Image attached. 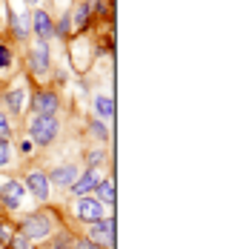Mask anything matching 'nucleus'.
<instances>
[{"label": "nucleus", "mask_w": 249, "mask_h": 249, "mask_svg": "<svg viewBox=\"0 0 249 249\" xmlns=\"http://www.w3.org/2000/svg\"><path fill=\"white\" fill-rule=\"evenodd\" d=\"M89 241L95 247H115V218H100L89 232Z\"/></svg>", "instance_id": "nucleus-4"}, {"label": "nucleus", "mask_w": 249, "mask_h": 249, "mask_svg": "<svg viewBox=\"0 0 249 249\" xmlns=\"http://www.w3.org/2000/svg\"><path fill=\"white\" fill-rule=\"evenodd\" d=\"M9 23H12V32H15L20 40L29 35V26H32L29 23V18H20V15H15V12H9Z\"/></svg>", "instance_id": "nucleus-15"}, {"label": "nucleus", "mask_w": 249, "mask_h": 249, "mask_svg": "<svg viewBox=\"0 0 249 249\" xmlns=\"http://www.w3.org/2000/svg\"><path fill=\"white\" fill-rule=\"evenodd\" d=\"M29 23H32V29L37 32V37H40V40H49V37H54V23H52V18L43 12V9H37V12L29 18Z\"/></svg>", "instance_id": "nucleus-5"}, {"label": "nucleus", "mask_w": 249, "mask_h": 249, "mask_svg": "<svg viewBox=\"0 0 249 249\" xmlns=\"http://www.w3.org/2000/svg\"><path fill=\"white\" fill-rule=\"evenodd\" d=\"M95 186H98V175H95V169H86L83 175H77V180L72 183V192L83 198V195H89Z\"/></svg>", "instance_id": "nucleus-10"}, {"label": "nucleus", "mask_w": 249, "mask_h": 249, "mask_svg": "<svg viewBox=\"0 0 249 249\" xmlns=\"http://www.w3.org/2000/svg\"><path fill=\"white\" fill-rule=\"evenodd\" d=\"M32 109L37 112V115H54L57 112V95L54 92H37L35 98H32Z\"/></svg>", "instance_id": "nucleus-7"}, {"label": "nucleus", "mask_w": 249, "mask_h": 249, "mask_svg": "<svg viewBox=\"0 0 249 249\" xmlns=\"http://www.w3.org/2000/svg\"><path fill=\"white\" fill-rule=\"evenodd\" d=\"M89 132H92V138H98V141H106V138H109L106 126L100 124V121H92V124H89Z\"/></svg>", "instance_id": "nucleus-17"}, {"label": "nucleus", "mask_w": 249, "mask_h": 249, "mask_svg": "<svg viewBox=\"0 0 249 249\" xmlns=\"http://www.w3.org/2000/svg\"><path fill=\"white\" fill-rule=\"evenodd\" d=\"M75 215L80 221H86V224H98L100 218H103V203H100L98 198L83 195V198H77V203H75Z\"/></svg>", "instance_id": "nucleus-3"}, {"label": "nucleus", "mask_w": 249, "mask_h": 249, "mask_svg": "<svg viewBox=\"0 0 249 249\" xmlns=\"http://www.w3.org/2000/svg\"><path fill=\"white\" fill-rule=\"evenodd\" d=\"M49 180L54 186H72L77 180V169L75 166H57V169L49 175Z\"/></svg>", "instance_id": "nucleus-11"}, {"label": "nucleus", "mask_w": 249, "mask_h": 249, "mask_svg": "<svg viewBox=\"0 0 249 249\" xmlns=\"http://www.w3.org/2000/svg\"><path fill=\"white\" fill-rule=\"evenodd\" d=\"M95 189H98V195H100V203H103V206H112V203H115V180H112V178H106V180H98V186H95Z\"/></svg>", "instance_id": "nucleus-12"}, {"label": "nucleus", "mask_w": 249, "mask_h": 249, "mask_svg": "<svg viewBox=\"0 0 249 249\" xmlns=\"http://www.w3.org/2000/svg\"><path fill=\"white\" fill-rule=\"evenodd\" d=\"M69 26H72V20H69V18H63V20H60V26H57L54 32H60V35H66V32H69Z\"/></svg>", "instance_id": "nucleus-26"}, {"label": "nucleus", "mask_w": 249, "mask_h": 249, "mask_svg": "<svg viewBox=\"0 0 249 249\" xmlns=\"http://www.w3.org/2000/svg\"><path fill=\"white\" fill-rule=\"evenodd\" d=\"M9 135H12V126H9V118L0 112V141H9Z\"/></svg>", "instance_id": "nucleus-19"}, {"label": "nucleus", "mask_w": 249, "mask_h": 249, "mask_svg": "<svg viewBox=\"0 0 249 249\" xmlns=\"http://www.w3.org/2000/svg\"><path fill=\"white\" fill-rule=\"evenodd\" d=\"M12 160V146H9V141H0V166H6Z\"/></svg>", "instance_id": "nucleus-18"}, {"label": "nucleus", "mask_w": 249, "mask_h": 249, "mask_svg": "<svg viewBox=\"0 0 249 249\" xmlns=\"http://www.w3.org/2000/svg\"><path fill=\"white\" fill-rule=\"evenodd\" d=\"M89 12H92V9H89V3H80V6L75 9V15L69 18V20H72V26H75L77 32L89 26Z\"/></svg>", "instance_id": "nucleus-14"}, {"label": "nucleus", "mask_w": 249, "mask_h": 249, "mask_svg": "<svg viewBox=\"0 0 249 249\" xmlns=\"http://www.w3.org/2000/svg\"><path fill=\"white\" fill-rule=\"evenodd\" d=\"M69 241H72L69 235H57V238H54V247H52V249H66V247H69Z\"/></svg>", "instance_id": "nucleus-23"}, {"label": "nucleus", "mask_w": 249, "mask_h": 249, "mask_svg": "<svg viewBox=\"0 0 249 249\" xmlns=\"http://www.w3.org/2000/svg\"><path fill=\"white\" fill-rule=\"evenodd\" d=\"M9 241H12V226L0 221V244H3V247H9Z\"/></svg>", "instance_id": "nucleus-20"}, {"label": "nucleus", "mask_w": 249, "mask_h": 249, "mask_svg": "<svg viewBox=\"0 0 249 249\" xmlns=\"http://www.w3.org/2000/svg\"><path fill=\"white\" fill-rule=\"evenodd\" d=\"M9 247H12V249H29V241H26L23 235H12Z\"/></svg>", "instance_id": "nucleus-21"}, {"label": "nucleus", "mask_w": 249, "mask_h": 249, "mask_svg": "<svg viewBox=\"0 0 249 249\" xmlns=\"http://www.w3.org/2000/svg\"><path fill=\"white\" fill-rule=\"evenodd\" d=\"M100 160H103V152H89V169H95Z\"/></svg>", "instance_id": "nucleus-25"}, {"label": "nucleus", "mask_w": 249, "mask_h": 249, "mask_svg": "<svg viewBox=\"0 0 249 249\" xmlns=\"http://www.w3.org/2000/svg\"><path fill=\"white\" fill-rule=\"evenodd\" d=\"M29 63H32L35 75H43V72L49 69V46H46V43H37V46L32 49V57H29Z\"/></svg>", "instance_id": "nucleus-9"}, {"label": "nucleus", "mask_w": 249, "mask_h": 249, "mask_svg": "<svg viewBox=\"0 0 249 249\" xmlns=\"http://www.w3.org/2000/svg\"><path fill=\"white\" fill-rule=\"evenodd\" d=\"M95 109H98V118H115V100L112 98H95Z\"/></svg>", "instance_id": "nucleus-16"}, {"label": "nucleus", "mask_w": 249, "mask_h": 249, "mask_svg": "<svg viewBox=\"0 0 249 249\" xmlns=\"http://www.w3.org/2000/svg\"><path fill=\"white\" fill-rule=\"evenodd\" d=\"M23 100H26V92L20 86H18V89H9V95H6L9 112H12V115H20V112H23Z\"/></svg>", "instance_id": "nucleus-13"}, {"label": "nucleus", "mask_w": 249, "mask_h": 249, "mask_svg": "<svg viewBox=\"0 0 249 249\" xmlns=\"http://www.w3.org/2000/svg\"><path fill=\"white\" fill-rule=\"evenodd\" d=\"M57 129H60V124H57L54 115H37V118L32 121V126H29L32 141H35L37 146H49L52 141L57 138Z\"/></svg>", "instance_id": "nucleus-1"}, {"label": "nucleus", "mask_w": 249, "mask_h": 249, "mask_svg": "<svg viewBox=\"0 0 249 249\" xmlns=\"http://www.w3.org/2000/svg\"><path fill=\"white\" fill-rule=\"evenodd\" d=\"M72 249H100V247H95V244H92L89 238H77L75 247H72Z\"/></svg>", "instance_id": "nucleus-22"}, {"label": "nucleus", "mask_w": 249, "mask_h": 249, "mask_svg": "<svg viewBox=\"0 0 249 249\" xmlns=\"http://www.w3.org/2000/svg\"><path fill=\"white\" fill-rule=\"evenodd\" d=\"M9 63H12V54H9L6 46H0V69H3V66H9Z\"/></svg>", "instance_id": "nucleus-24"}, {"label": "nucleus", "mask_w": 249, "mask_h": 249, "mask_svg": "<svg viewBox=\"0 0 249 249\" xmlns=\"http://www.w3.org/2000/svg\"><path fill=\"white\" fill-rule=\"evenodd\" d=\"M29 3H37V0H29Z\"/></svg>", "instance_id": "nucleus-27"}, {"label": "nucleus", "mask_w": 249, "mask_h": 249, "mask_svg": "<svg viewBox=\"0 0 249 249\" xmlns=\"http://www.w3.org/2000/svg\"><path fill=\"white\" fill-rule=\"evenodd\" d=\"M26 186H29V192H32L37 200L49 198V178H46L43 172H29L26 175Z\"/></svg>", "instance_id": "nucleus-6"}, {"label": "nucleus", "mask_w": 249, "mask_h": 249, "mask_svg": "<svg viewBox=\"0 0 249 249\" xmlns=\"http://www.w3.org/2000/svg\"><path fill=\"white\" fill-rule=\"evenodd\" d=\"M52 232V221L49 215H40V212H35V215H29L20 226V235H23L26 241H40V238H46Z\"/></svg>", "instance_id": "nucleus-2"}, {"label": "nucleus", "mask_w": 249, "mask_h": 249, "mask_svg": "<svg viewBox=\"0 0 249 249\" xmlns=\"http://www.w3.org/2000/svg\"><path fill=\"white\" fill-rule=\"evenodd\" d=\"M0 200H3V206L18 209L20 200H23V186H20L18 180H9L6 186H0Z\"/></svg>", "instance_id": "nucleus-8"}]
</instances>
